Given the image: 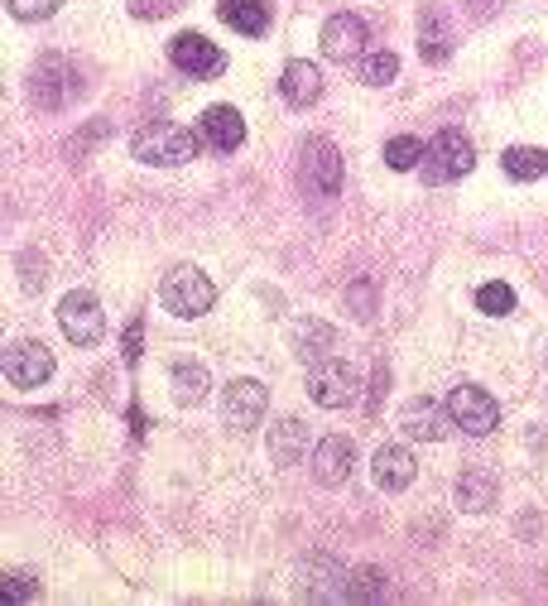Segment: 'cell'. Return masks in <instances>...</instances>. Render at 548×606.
Here are the masks:
<instances>
[{
  "label": "cell",
  "mask_w": 548,
  "mask_h": 606,
  "mask_svg": "<svg viewBox=\"0 0 548 606\" xmlns=\"http://www.w3.org/2000/svg\"><path fill=\"white\" fill-rule=\"evenodd\" d=\"M419 54L423 63H443L452 54V30L438 6H423V15H419Z\"/></svg>",
  "instance_id": "20"
},
{
  "label": "cell",
  "mask_w": 548,
  "mask_h": 606,
  "mask_svg": "<svg viewBox=\"0 0 548 606\" xmlns=\"http://www.w3.org/2000/svg\"><path fill=\"white\" fill-rule=\"evenodd\" d=\"M476 309L491 313V318H505V313H515V289L501 284V280L481 284V289H476Z\"/></svg>",
  "instance_id": "25"
},
{
  "label": "cell",
  "mask_w": 548,
  "mask_h": 606,
  "mask_svg": "<svg viewBox=\"0 0 548 606\" xmlns=\"http://www.w3.org/2000/svg\"><path fill=\"white\" fill-rule=\"evenodd\" d=\"M309 400L318 404V410H346V404L356 400V371L337 357L318 361L309 371Z\"/></svg>",
  "instance_id": "8"
},
{
  "label": "cell",
  "mask_w": 548,
  "mask_h": 606,
  "mask_svg": "<svg viewBox=\"0 0 548 606\" xmlns=\"http://www.w3.org/2000/svg\"><path fill=\"white\" fill-rule=\"evenodd\" d=\"M370 44V34H366V24H361L356 15H332L323 24V54L332 63H352L361 58V48Z\"/></svg>",
  "instance_id": "12"
},
{
  "label": "cell",
  "mask_w": 548,
  "mask_h": 606,
  "mask_svg": "<svg viewBox=\"0 0 548 606\" xmlns=\"http://www.w3.org/2000/svg\"><path fill=\"white\" fill-rule=\"evenodd\" d=\"M448 414H452V424H458L462 433H472V439H486V433H496V424H501V404L491 400V390L472 386V380L452 386Z\"/></svg>",
  "instance_id": "5"
},
{
  "label": "cell",
  "mask_w": 548,
  "mask_h": 606,
  "mask_svg": "<svg viewBox=\"0 0 548 606\" xmlns=\"http://www.w3.org/2000/svg\"><path fill=\"white\" fill-rule=\"evenodd\" d=\"M159 303H164L173 318H203L212 303H217V284L197 266H173L164 274V284H159Z\"/></svg>",
  "instance_id": "2"
},
{
  "label": "cell",
  "mask_w": 548,
  "mask_h": 606,
  "mask_svg": "<svg viewBox=\"0 0 548 606\" xmlns=\"http://www.w3.org/2000/svg\"><path fill=\"white\" fill-rule=\"evenodd\" d=\"M207 394V371L203 366H173V400L179 404H197Z\"/></svg>",
  "instance_id": "24"
},
{
  "label": "cell",
  "mask_w": 548,
  "mask_h": 606,
  "mask_svg": "<svg viewBox=\"0 0 548 606\" xmlns=\"http://www.w3.org/2000/svg\"><path fill=\"white\" fill-rule=\"evenodd\" d=\"M217 15H222V24H232L236 34L260 39L270 30V0H222Z\"/></svg>",
  "instance_id": "17"
},
{
  "label": "cell",
  "mask_w": 548,
  "mask_h": 606,
  "mask_svg": "<svg viewBox=\"0 0 548 606\" xmlns=\"http://www.w3.org/2000/svg\"><path fill=\"white\" fill-rule=\"evenodd\" d=\"M53 376V351L44 342H10L6 347V380L15 390H39Z\"/></svg>",
  "instance_id": "9"
},
{
  "label": "cell",
  "mask_w": 548,
  "mask_h": 606,
  "mask_svg": "<svg viewBox=\"0 0 548 606\" xmlns=\"http://www.w3.org/2000/svg\"><path fill=\"white\" fill-rule=\"evenodd\" d=\"M197 136H203L217 154H232L246 144V121H240L236 107H207L203 121H197Z\"/></svg>",
  "instance_id": "14"
},
{
  "label": "cell",
  "mask_w": 548,
  "mask_h": 606,
  "mask_svg": "<svg viewBox=\"0 0 548 606\" xmlns=\"http://www.w3.org/2000/svg\"><path fill=\"white\" fill-rule=\"evenodd\" d=\"M6 602H15V606L39 602V577L24 573V569H10V573H6Z\"/></svg>",
  "instance_id": "27"
},
{
  "label": "cell",
  "mask_w": 548,
  "mask_h": 606,
  "mask_svg": "<svg viewBox=\"0 0 548 606\" xmlns=\"http://www.w3.org/2000/svg\"><path fill=\"white\" fill-rule=\"evenodd\" d=\"M173 6H183V0H130V15H136V20H159V15H169Z\"/></svg>",
  "instance_id": "30"
},
{
  "label": "cell",
  "mask_w": 548,
  "mask_h": 606,
  "mask_svg": "<svg viewBox=\"0 0 548 606\" xmlns=\"http://www.w3.org/2000/svg\"><path fill=\"white\" fill-rule=\"evenodd\" d=\"M352 309H356V318H370V280L352 284Z\"/></svg>",
  "instance_id": "31"
},
{
  "label": "cell",
  "mask_w": 548,
  "mask_h": 606,
  "mask_svg": "<svg viewBox=\"0 0 548 606\" xmlns=\"http://www.w3.org/2000/svg\"><path fill=\"white\" fill-rule=\"evenodd\" d=\"M352 467H356V443L352 439L327 433V439L313 447V477H318V486H342L346 477H352Z\"/></svg>",
  "instance_id": "11"
},
{
  "label": "cell",
  "mask_w": 548,
  "mask_h": 606,
  "mask_svg": "<svg viewBox=\"0 0 548 606\" xmlns=\"http://www.w3.org/2000/svg\"><path fill=\"white\" fill-rule=\"evenodd\" d=\"M496 496H501V486H496V477H491L486 467H466L458 477V506L466 510V516L491 510V506H496Z\"/></svg>",
  "instance_id": "18"
},
{
  "label": "cell",
  "mask_w": 548,
  "mask_h": 606,
  "mask_svg": "<svg viewBox=\"0 0 548 606\" xmlns=\"http://www.w3.org/2000/svg\"><path fill=\"white\" fill-rule=\"evenodd\" d=\"M501 169H505V174H511L515 183L544 178V174H548V150H534V144H515V150H505Z\"/></svg>",
  "instance_id": "22"
},
{
  "label": "cell",
  "mask_w": 548,
  "mask_h": 606,
  "mask_svg": "<svg viewBox=\"0 0 548 606\" xmlns=\"http://www.w3.org/2000/svg\"><path fill=\"white\" fill-rule=\"evenodd\" d=\"M423 150H429L423 140H413V136H395L390 144H385V164H390L395 174H409V169H419V164H423Z\"/></svg>",
  "instance_id": "23"
},
{
  "label": "cell",
  "mask_w": 548,
  "mask_h": 606,
  "mask_svg": "<svg viewBox=\"0 0 548 606\" xmlns=\"http://www.w3.org/2000/svg\"><path fill=\"white\" fill-rule=\"evenodd\" d=\"M380 583H385V577H380L376 569H356L352 583H346V602H370V597H380Z\"/></svg>",
  "instance_id": "28"
},
{
  "label": "cell",
  "mask_w": 548,
  "mask_h": 606,
  "mask_svg": "<svg viewBox=\"0 0 548 606\" xmlns=\"http://www.w3.org/2000/svg\"><path fill=\"white\" fill-rule=\"evenodd\" d=\"M370 472H376V486H380V491H409L419 463H413L409 447L390 443V447H376V463H370Z\"/></svg>",
  "instance_id": "16"
},
{
  "label": "cell",
  "mask_w": 548,
  "mask_h": 606,
  "mask_svg": "<svg viewBox=\"0 0 548 606\" xmlns=\"http://www.w3.org/2000/svg\"><path fill=\"white\" fill-rule=\"evenodd\" d=\"M6 6H10V15L15 20H49L63 0H6Z\"/></svg>",
  "instance_id": "29"
},
{
  "label": "cell",
  "mask_w": 548,
  "mask_h": 606,
  "mask_svg": "<svg viewBox=\"0 0 548 606\" xmlns=\"http://www.w3.org/2000/svg\"><path fill=\"white\" fill-rule=\"evenodd\" d=\"M58 327L63 337L73 342V347H97L101 333H106V313L92 289H73V294H63L58 303Z\"/></svg>",
  "instance_id": "6"
},
{
  "label": "cell",
  "mask_w": 548,
  "mask_h": 606,
  "mask_svg": "<svg viewBox=\"0 0 548 606\" xmlns=\"http://www.w3.org/2000/svg\"><path fill=\"white\" fill-rule=\"evenodd\" d=\"M265 410H270V390L260 380H232L222 390V424L236 433H256Z\"/></svg>",
  "instance_id": "7"
},
{
  "label": "cell",
  "mask_w": 548,
  "mask_h": 606,
  "mask_svg": "<svg viewBox=\"0 0 548 606\" xmlns=\"http://www.w3.org/2000/svg\"><path fill=\"white\" fill-rule=\"evenodd\" d=\"M472 164H476L472 140H466L462 130H438L429 140V150H423L419 174H423V183H452V178L472 174Z\"/></svg>",
  "instance_id": "4"
},
{
  "label": "cell",
  "mask_w": 548,
  "mask_h": 606,
  "mask_svg": "<svg viewBox=\"0 0 548 606\" xmlns=\"http://www.w3.org/2000/svg\"><path fill=\"white\" fill-rule=\"evenodd\" d=\"M399 429L419 443H438V439H448L452 414H448V404H438V400H413V404H405V414H399Z\"/></svg>",
  "instance_id": "13"
},
{
  "label": "cell",
  "mask_w": 548,
  "mask_h": 606,
  "mask_svg": "<svg viewBox=\"0 0 548 606\" xmlns=\"http://www.w3.org/2000/svg\"><path fill=\"white\" fill-rule=\"evenodd\" d=\"M140 164H154V169H179L197 160V136L189 126H173V121H144L130 140Z\"/></svg>",
  "instance_id": "1"
},
{
  "label": "cell",
  "mask_w": 548,
  "mask_h": 606,
  "mask_svg": "<svg viewBox=\"0 0 548 606\" xmlns=\"http://www.w3.org/2000/svg\"><path fill=\"white\" fill-rule=\"evenodd\" d=\"M279 97H284L289 107H313V101L323 97V73H318V63H309V58L284 63V73H279Z\"/></svg>",
  "instance_id": "15"
},
{
  "label": "cell",
  "mask_w": 548,
  "mask_h": 606,
  "mask_svg": "<svg viewBox=\"0 0 548 606\" xmlns=\"http://www.w3.org/2000/svg\"><path fill=\"white\" fill-rule=\"evenodd\" d=\"M332 347H337V333H332L323 318H303L299 327H293V351H299V361L318 366V361H327Z\"/></svg>",
  "instance_id": "21"
},
{
  "label": "cell",
  "mask_w": 548,
  "mask_h": 606,
  "mask_svg": "<svg viewBox=\"0 0 548 606\" xmlns=\"http://www.w3.org/2000/svg\"><path fill=\"white\" fill-rule=\"evenodd\" d=\"M299 183L313 203H327V197L342 193V154L337 144L323 140V136H309L299 150Z\"/></svg>",
  "instance_id": "3"
},
{
  "label": "cell",
  "mask_w": 548,
  "mask_h": 606,
  "mask_svg": "<svg viewBox=\"0 0 548 606\" xmlns=\"http://www.w3.org/2000/svg\"><path fill=\"white\" fill-rule=\"evenodd\" d=\"M169 58H173V68L197 77V83H207V77H222V68H226V54H222L217 44H207L203 34H179V39L169 44Z\"/></svg>",
  "instance_id": "10"
},
{
  "label": "cell",
  "mask_w": 548,
  "mask_h": 606,
  "mask_svg": "<svg viewBox=\"0 0 548 606\" xmlns=\"http://www.w3.org/2000/svg\"><path fill=\"white\" fill-rule=\"evenodd\" d=\"M303 453H309V424L303 419H279L270 429V457L279 467H299Z\"/></svg>",
  "instance_id": "19"
},
{
  "label": "cell",
  "mask_w": 548,
  "mask_h": 606,
  "mask_svg": "<svg viewBox=\"0 0 548 606\" xmlns=\"http://www.w3.org/2000/svg\"><path fill=\"white\" fill-rule=\"evenodd\" d=\"M126 361L130 366L140 361V323H130V333H126Z\"/></svg>",
  "instance_id": "32"
},
{
  "label": "cell",
  "mask_w": 548,
  "mask_h": 606,
  "mask_svg": "<svg viewBox=\"0 0 548 606\" xmlns=\"http://www.w3.org/2000/svg\"><path fill=\"white\" fill-rule=\"evenodd\" d=\"M395 73H399V58L395 54H366V58H361V83H366V87L395 83Z\"/></svg>",
  "instance_id": "26"
}]
</instances>
